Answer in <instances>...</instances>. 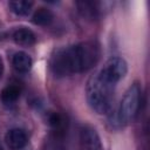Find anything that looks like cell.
Returning a JSON list of instances; mask_svg holds the SVG:
<instances>
[{
	"label": "cell",
	"mask_w": 150,
	"mask_h": 150,
	"mask_svg": "<svg viewBox=\"0 0 150 150\" xmlns=\"http://www.w3.org/2000/svg\"><path fill=\"white\" fill-rule=\"evenodd\" d=\"M101 48L97 41L87 40L56 49L49 60V67L55 77H67L86 73L98 62Z\"/></svg>",
	"instance_id": "cell-1"
},
{
	"label": "cell",
	"mask_w": 150,
	"mask_h": 150,
	"mask_svg": "<svg viewBox=\"0 0 150 150\" xmlns=\"http://www.w3.org/2000/svg\"><path fill=\"white\" fill-rule=\"evenodd\" d=\"M115 87L102 79L98 73L90 76L86 86V97L89 107L100 115L110 112Z\"/></svg>",
	"instance_id": "cell-2"
},
{
	"label": "cell",
	"mask_w": 150,
	"mask_h": 150,
	"mask_svg": "<svg viewBox=\"0 0 150 150\" xmlns=\"http://www.w3.org/2000/svg\"><path fill=\"white\" fill-rule=\"evenodd\" d=\"M142 103V88L138 82L132 83L124 93L117 109V120L121 124L132 122L138 115Z\"/></svg>",
	"instance_id": "cell-3"
},
{
	"label": "cell",
	"mask_w": 150,
	"mask_h": 150,
	"mask_svg": "<svg viewBox=\"0 0 150 150\" xmlns=\"http://www.w3.org/2000/svg\"><path fill=\"white\" fill-rule=\"evenodd\" d=\"M127 71H128V64L125 60L121 56H111L105 61L104 66L97 73L107 82L116 86L125 76Z\"/></svg>",
	"instance_id": "cell-4"
},
{
	"label": "cell",
	"mask_w": 150,
	"mask_h": 150,
	"mask_svg": "<svg viewBox=\"0 0 150 150\" xmlns=\"http://www.w3.org/2000/svg\"><path fill=\"white\" fill-rule=\"evenodd\" d=\"M79 137L81 150H103L100 135L94 127L89 124H82Z\"/></svg>",
	"instance_id": "cell-5"
},
{
	"label": "cell",
	"mask_w": 150,
	"mask_h": 150,
	"mask_svg": "<svg viewBox=\"0 0 150 150\" xmlns=\"http://www.w3.org/2000/svg\"><path fill=\"white\" fill-rule=\"evenodd\" d=\"M5 143L11 150H21L28 143L27 132L21 128H12L5 135Z\"/></svg>",
	"instance_id": "cell-6"
},
{
	"label": "cell",
	"mask_w": 150,
	"mask_h": 150,
	"mask_svg": "<svg viewBox=\"0 0 150 150\" xmlns=\"http://www.w3.org/2000/svg\"><path fill=\"white\" fill-rule=\"evenodd\" d=\"M13 40L16 45H20L23 47H30L35 45L36 36L32 29L27 27H19L13 32Z\"/></svg>",
	"instance_id": "cell-7"
},
{
	"label": "cell",
	"mask_w": 150,
	"mask_h": 150,
	"mask_svg": "<svg viewBox=\"0 0 150 150\" xmlns=\"http://www.w3.org/2000/svg\"><path fill=\"white\" fill-rule=\"evenodd\" d=\"M64 132L52 131L46 137L40 150H64Z\"/></svg>",
	"instance_id": "cell-8"
},
{
	"label": "cell",
	"mask_w": 150,
	"mask_h": 150,
	"mask_svg": "<svg viewBox=\"0 0 150 150\" xmlns=\"http://www.w3.org/2000/svg\"><path fill=\"white\" fill-rule=\"evenodd\" d=\"M12 64L18 73H28L32 69L33 60L25 52H16L12 57Z\"/></svg>",
	"instance_id": "cell-9"
},
{
	"label": "cell",
	"mask_w": 150,
	"mask_h": 150,
	"mask_svg": "<svg viewBox=\"0 0 150 150\" xmlns=\"http://www.w3.org/2000/svg\"><path fill=\"white\" fill-rule=\"evenodd\" d=\"M46 121L50 128L52 131L57 132H64L67 130V118L64 115L57 112V111H49L46 116Z\"/></svg>",
	"instance_id": "cell-10"
},
{
	"label": "cell",
	"mask_w": 150,
	"mask_h": 150,
	"mask_svg": "<svg viewBox=\"0 0 150 150\" xmlns=\"http://www.w3.org/2000/svg\"><path fill=\"white\" fill-rule=\"evenodd\" d=\"M20 95H21V89L19 88V86L7 84L0 91V101L5 105H12L20 98Z\"/></svg>",
	"instance_id": "cell-11"
},
{
	"label": "cell",
	"mask_w": 150,
	"mask_h": 150,
	"mask_svg": "<svg viewBox=\"0 0 150 150\" xmlns=\"http://www.w3.org/2000/svg\"><path fill=\"white\" fill-rule=\"evenodd\" d=\"M32 21L38 26H49L54 21V14L47 7H39L35 9Z\"/></svg>",
	"instance_id": "cell-12"
},
{
	"label": "cell",
	"mask_w": 150,
	"mask_h": 150,
	"mask_svg": "<svg viewBox=\"0 0 150 150\" xmlns=\"http://www.w3.org/2000/svg\"><path fill=\"white\" fill-rule=\"evenodd\" d=\"M77 9L80 12V14L88 19V20H94L97 18L98 15V7L96 2L93 1H79L76 2Z\"/></svg>",
	"instance_id": "cell-13"
},
{
	"label": "cell",
	"mask_w": 150,
	"mask_h": 150,
	"mask_svg": "<svg viewBox=\"0 0 150 150\" xmlns=\"http://www.w3.org/2000/svg\"><path fill=\"white\" fill-rule=\"evenodd\" d=\"M34 6L33 1H27V0H14L8 2L9 9L18 16H26L30 13L32 7Z\"/></svg>",
	"instance_id": "cell-14"
},
{
	"label": "cell",
	"mask_w": 150,
	"mask_h": 150,
	"mask_svg": "<svg viewBox=\"0 0 150 150\" xmlns=\"http://www.w3.org/2000/svg\"><path fill=\"white\" fill-rule=\"evenodd\" d=\"M2 74H4V63H2V61L0 60V77L2 76Z\"/></svg>",
	"instance_id": "cell-15"
},
{
	"label": "cell",
	"mask_w": 150,
	"mask_h": 150,
	"mask_svg": "<svg viewBox=\"0 0 150 150\" xmlns=\"http://www.w3.org/2000/svg\"><path fill=\"white\" fill-rule=\"evenodd\" d=\"M0 150H4V148H2V145H1V143H0Z\"/></svg>",
	"instance_id": "cell-16"
}]
</instances>
